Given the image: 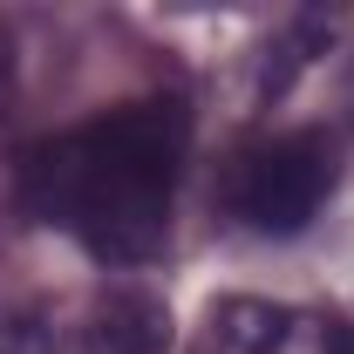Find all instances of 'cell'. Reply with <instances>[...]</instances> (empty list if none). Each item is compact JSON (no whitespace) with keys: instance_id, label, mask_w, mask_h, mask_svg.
<instances>
[{"instance_id":"obj_2","label":"cell","mask_w":354,"mask_h":354,"mask_svg":"<svg viewBox=\"0 0 354 354\" xmlns=\"http://www.w3.org/2000/svg\"><path fill=\"white\" fill-rule=\"evenodd\" d=\"M334 184H341L334 136H320V130L252 136L239 157H225V171H218V212L239 232L293 239L300 225H313L327 212Z\"/></svg>"},{"instance_id":"obj_1","label":"cell","mask_w":354,"mask_h":354,"mask_svg":"<svg viewBox=\"0 0 354 354\" xmlns=\"http://www.w3.org/2000/svg\"><path fill=\"white\" fill-rule=\"evenodd\" d=\"M184 150H191L184 95H136L28 143L14 184L41 225L75 239L95 266L130 272L164 252Z\"/></svg>"},{"instance_id":"obj_3","label":"cell","mask_w":354,"mask_h":354,"mask_svg":"<svg viewBox=\"0 0 354 354\" xmlns=\"http://www.w3.org/2000/svg\"><path fill=\"white\" fill-rule=\"evenodd\" d=\"M184 354H354V327L313 307L272 300H212Z\"/></svg>"},{"instance_id":"obj_4","label":"cell","mask_w":354,"mask_h":354,"mask_svg":"<svg viewBox=\"0 0 354 354\" xmlns=\"http://www.w3.org/2000/svg\"><path fill=\"white\" fill-rule=\"evenodd\" d=\"M62 354H177L171 313H164V300H150L143 286H109L75 320V334L62 341Z\"/></svg>"},{"instance_id":"obj_5","label":"cell","mask_w":354,"mask_h":354,"mask_svg":"<svg viewBox=\"0 0 354 354\" xmlns=\"http://www.w3.org/2000/svg\"><path fill=\"white\" fill-rule=\"evenodd\" d=\"M341 35V7H300L286 14V28H272V41L259 48V95H279V88L300 82V62H313L320 48H334Z\"/></svg>"},{"instance_id":"obj_6","label":"cell","mask_w":354,"mask_h":354,"mask_svg":"<svg viewBox=\"0 0 354 354\" xmlns=\"http://www.w3.org/2000/svg\"><path fill=\"white\" fill-rule=\"evenodd\" d=\"M0 354H62L55 327L28 307H0Z\"/></svg>"},{"instance_id":"obj_7","label":"cell","mask_w":354,"mask_h":354,"mask_svg":"<svg viewBox=\"0 0 354 354\" xmlns=\"http://www.w3.org/2000/svg\"><path fill=\"white\" fill-rule=\"evenodd\" d=\"M7 82H14V62H7V41H0V102H7Z\"/></svg>"},{"instance_id":"obj_8","label":"cell","mask_w":354,"mask_h":354,"mask_svg":"<svg viewBox=\"0 0 354 354\" xmlns=\"http://www.w3.org/2000/svg\"><path fill=\"white\" fill-rule=\"evenodd\" d=\"M348 109H354V68H348Z\"/></svg>"}]
</instances>
